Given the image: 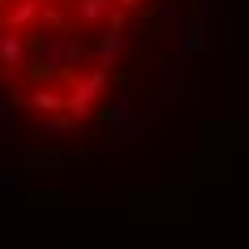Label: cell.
<instances>
[{
  "label": "cell",
  "mask_w": 249,
  "mask_h": 249,
  "mask_svg": "<svg viewBox=\"0 0 249 249\" xmlns=\"http://www.w3.org/2000/svg\"><path fill=\"white\" fill-rule=\"evenodd\" d=\"M103 86H107V69H90L86 77H73V90H69V112L73 116H86L95 103H99V95H103Z\"/></svg>",
  "instance_id": "6da1fadb"
},
{
  "label": "cell",
  "mask_w": 249,
  "mask_h": 249,
  "mask_svg": "<svg viewBox=\"0 0 249 249\" xmlns=\"http://www.w3.org/2000/svg\"><path fill=\"white\" fill-rule=\"evenodd\" d=\"M35 60V43H26L18 30H0V65H9V69H22Z\"/></svg>",
  "instance_id": "7a4b0ae2"
},
{
  "label": "cell",
  "mask_w": 249,
  "mask_h": 249,
  "mask_svg": "<svg viewBox=\"0 0 249 249\" xmlns=\"http://www.w3.org/2000/svg\"><path fill=\"white\" fill-rule=\"evenodd\" d=\"M129 48H133V39H129L124 30H112V26H107V35L99 39V65L103 69H116V60H121Z\"/></svg>",
  "instance_id": "3957f363"
},
{
  "label": "cell",
  "mask_w": 249,
  "mask_h": 249,
  "mask_svg": "<svg viewBox=\"0 0 249 249\" xmlns=\"http://www.w3.org/2000/svg\"><path fill=\"white\" fill-rule=\"evenodd\" d=\"M43 13V0H18V4H4V26L9 30H26Z\"/></svg>",
  "instance_id": "277c9868"
},
{
  "label": "cell",
  "mask_w": 249,
  "mask_h": 249,
  "mask_svg": "<svg viewBox=\"0 0 249 249\" xmlns=\"http://www.w3.org/2000/svg\"><path fill=\"white\" fill-rule=\"evenodd\" d=\"M30 107H39L43 116H52V112H69V95H60V90H48V86H39V90L30 95Z\"/></svg>",
  "instance_id": "5b68a950"
},
{
  "label": "cell",
  "mask_w": 249,
  "mask_h": 249,
  "mask_svg": "<svg viewBox=\"0 0 249 249\" xmlns=\"http://www.w3.org/2000/svg\"><path fill=\"white\" fill-rule=\"evenodd\" d=\"M112 4H116V0H77L73 13L82 18V22H103V18L112 13Z\"/></svg>",
  "instance_id": "8992f818"
},
{
  "label": "cell",
  "mask_w": 249,
  "mask_h": 249,
  "mask_svg": "<svg viewBox=\"0 0 249 249\" xmlns=\"http://www.w3.org/2000/svg\"><path fill=\"white\" fill-rule=\"evenodd\" d=\"M129 112H133V99H129V95H121V99H116L112 107H107V112H103V121L116 129V124H124V121H129Z\"/></svg>",
  "instance_id": "52a82bcc"
},
{
  "label": "cell",
  "mask_w": 249,
  "mask_h": 249,
  "mask_svg": "<svg viewBox=\"0 0 249 249\" xmlns=\"http://www.w3.org/2000/svg\"><path fill=\"white\" fill-rule=\"evenodd\" d=\"M43 22H48V26H60V22H65V18H60L56 9H43Z\"/></svg>",
  "instance_id": "ba28073f"
},
{
  "label": "cell",
  "mask_w": 249,
  "mask_h": 249,
  "mask_svg": "<svg viewBox=\"0 0 249 249\" xmlns=\"http://www.w3.org/2000/svg\"><path fill=\"white\" fill-rule=\"evenodd\" d=\"M116 4H121V9H138L142 0H116Z\"/></svg>",
  "instance_id": "9c48e42d"
},
{
  "label": "cell",
  "mask_w": 249,
  "mask_h": 249,
  "mask_svg": "<svg viewBox=\"0 0 249 249\" xmlns=\"http://www.w3.org/2000/svg\"><path fill=\"white\" fill-rule=\"evenodd\" d=\"M0 30H4V13H0Z\"/></svg>",
  "instance_id": "30bf717a"
}]
</instances>
